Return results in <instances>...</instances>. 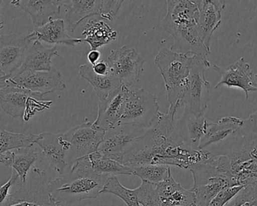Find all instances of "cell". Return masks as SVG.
I'll return each mask as SVG.
<instances>
[{
    "instance_id": "cell-4",
    "label": "cell",
    "mask_w": 257,
    "mask_h": 206,
    "mask_svg": "<svg viewBox=\"0 0 257 206\" xmlns=\"http://www.w3.org/2000/svg\"><path fill=\"white\" fill-rule=\"evenodd\" d=\"M189 170L193 176L191 191L195 194L197 206H209L221 190L237 185L225 155L212 154L208 159L192 165Z\"/></svg>"
},
{
    "instance_id": "cell-18",
    "label": "cell",
    "mask_w": 257,
    "mask_h": 206,
    "mask_svg": "<svg viewBox=\"0 0 257 206\" xmlns=\"http://www.w3.org/2000/svg\"><path fill=\"white\" fill-rule=\"evenodd\" d=\"M199 10V26L204 44L210 49L213 33L222 22V13L226 3L224 0H196Z\"/></svg>"
},
{
    "instance_id": "cell-31",
    "label": "cell",
    "mask_w": 257,
    "mask_h": 206,
    "mask_svg": "<svg viewBox=\"0 0 257 206\" xmlns=\"http://www.w3.org/2000/svg\"><path fill=\"white\" fill-rule=\"evenodd\" d=\"M38 151L34 147L15 150V160L13 168L17 171L22 183H26L28 171L38 159Z\"/></svg>"
},
{
    "instance_id": "cell-41",
    "label": "cell",
    "mask_w": 257,
    "mask_h": 206,
    "mask_svg": "<svg viewBox=\"0 0 257 206\" xmlns=\"http://www.w3.org/2000/svg\"><path fill=\"white\" fill-rule=\"evenodd\" d=\"M100 56H101V54L98 50H91L88 52L87 58L91 66H94L100 61Z\"/></svg>"
},
{
    "instance_id": "cell-19",
    "label": "cell",
    "mask_w": 257,
    "mask_h": 206,
    "mask_svg": "<svg viewBox=\"0 0 257 206\" xmlns=\"http://www.w3.org/2000/svg\"><path fill=\"white\" fill-rule=\"evenodd\" d=\"M10 4L29 15L35 28L49 23L53 16H59L64 7L63 0H13Z\"/></svg>"
},
{
    "instance_id": "cell-5",
    "label": "cell",
    "mask_w": 257,
    "mask_h": 206,
    "mask_svg": "<svg viewBox=\"0 0 257 206\" xmlns=\"http://www.w3.org/2000/svg\"><path fill=\"white\" fill-rule=\"evenodd\" d=\"M109 177L70 168L58 178L49 180L51 193L58 203L96 198L101 194Z\"/></svg>"
},
{
    "instance_id": "cell-20",
    "label": "cell",
    "mask_w": 257,
    "mask_h": 206,
    "mask_svg": "<svg viewBox=\"0 0 257 206\" xmlns=\"http://www.w3.org/2000/svg\"><path fill=\"white\" fill-rule=\"evenodd\" d=\"M70 168L91 171L99 175H133L132 169L118 161L103 156L98 151L75 161Z\"/></svg>"
},
{
    "instance_id": "cell-26",
    "label": "cell",
    "mask_w": 257,
    "mask_h": 206,
    "mask_svg": "<svg viewBox=\"0 0 257 206\" xmlns=\"http://www.w3.org/2000/svg\"><path fill=\"white\" fill-rule=\"evenodd\" d=\"M54 57H61L56 46L46 48L41 42L34 41L27 50L23 64L14 75L24 72L49 71L53 67L52 59Z\"/></svg>"
},
{
    "instance_id": "cell-27",
    "label": "cell",
    "mask_w": 257,
    "mask_h": 206,
    "mask_svg": "<svg viewBox=\"0 0 257 206\" xmlns=\"http://www.w3.org/2000/svg\"><path fill=\"white\" fill-rule=\"evenodd\" d=\"M82 35L85 37L84 42L91 46V50H97L99 48L116 40L118 32L100 16H93L85 21Z\"/></svg>"
},
{
    "instance_id": "cell-11",
    "label": "cell",
    "mask_w": 257,
    "mask_h": 206,
    "mask_svg": "<svg viewBox=\"0 0 257 206\" xmlns=\"http://www.w3.org/2000/svg\"><path fill=\"white\" fill-rule=\"evenodd\" d=\"M29 34H10L0 37V79L12 77L21 68L31 44Z\"/></svg>"
},
{
    "instance_id": "cell-32",
    "label": "cell",
    "mask_w": 257,
    "mask_h": 206,
    "mask_svg": "<svg viewBox=\"0 0 257 206\" xmlns=\"http://www.w3.org/2000/svg\"><path fill=\"white\" fill-rule=\"evenodd\" d=\"M132 174L140 177L142 181L157 185L168 178L171 168L168 165H144L131 168Z\"/></svg>"
},
{
    "instance_id": "cell-7",
    "label": "cell",
    "mask_w": 257,
    "mask_h": 206,
    "mask_svg": "<svg viewBox=\"0 0 257 206\" xmlns=\"http://www.w3.org/2000/svg\"><path fill=\"white\" fill-rule=\"evenodd\" d=\"M34 176L26 183L16 185L0 206H63L51 193L49 180L44 171L34 167Z\"/></svg>"
},
{
    "instance_id": "cell-23",
    "label": "cell",
    "mask_w": 257,
    "mask_h": 206,
    "mask_svg": "<svg viewBox=\"0 0 257 206\" xmlns=\"http://www.w3.org/2000/svg\"><path fill=\"white\" fill-rule=\"evenodd\" d=\"M67 9L65 24L67 31L73 33L78 26L93 16H101L103 1L100 0H63Z\"/></svg>"
},
{
    "instance_id": "cell-22",
    "label": "cell",
    "mask_w": 257,
    "mask_h": 206,
    "mask_svg": "<svg viewBox=\"0 0 257 206\" xmlns=\"http://www.w3.org/2000/svg\"><path fill=\"white\" fill-rule=\"evenodd\" d=\"M156 191L159 206H197L195 194L176 181L171 171L168 178L156 185Z\"/></svg>"
},
{
    "instance_id": "cell-40",
    "label": "cell",
    "mask_w": 257,
    "mask_h": 206,
    "mask_svg": "<svg viewBox=\"0 0 257 206\" xmlns=\"http://www.w3.org/2000/svg\"><path fill=\"white\" fill-rule=\"evenodd\" d=\"M15 160V150H9L0 153V162L5 166L13 168Z\"/></svg>"
},
{
    "instance_id": "cell-36",
    "label": "cell",
    "mask_w": 257,
    "mask_h": 206,
    "mask_svg": "<svg viewBox=\"0 0 257 206\" xmlns=\"http://www.w3.org/2000/svg\"><path fill=\"white\" fill-rule=\"evenodd\" d=\"M244 186H228L221 190L213 200L210 201L209 206H226L231 200L234 199L237 194L243 189Z\"/></svg>"
},
{
    "instance_id": "cell-38",
    "label": "cell",
    "mask_w": 257,
    "mask_h": 206,
    "mask_svg": "<svg viewBox=\"0 0 257 206\" xmlns=\"http://www.w3.org/2000/svg\"><path fill=\"white\" fill-rule=\"evenodd\" d=\"M21 182H22V180H21L20 177H19L17 171L13 170L10 180H9L5 184L3 185V186H1V188H0V198H1L0 202H3V201H5V200L7 199V197H8L9 195H10V193H11L13 188H14L16 185L21 183Z\"/></svg>"
},
{
    "instance_id": "cell-13",
    "label": "cell",
    "mask_w": 257,
    "mask_h": 206,
    "mask_svg": "<svg viewBox=\"0 0 257 206\" xmlns=\"http://www.w3.org/2000/svg\"><path fill=\"white\" fill-rule=\"evenodd\" d=\"M0 80L8 81L42 97L55 91H64L67 87L61 73L55 67L49 71L24 72Z\"/></svg>"
},
{
    "instance_id": "cell-6",
    "label": "cell",
    "mask_w": 257,
    "mask_h": 206,
    "mask_svg": "<svg viewBox=\"0 0 257 206\" xmlns=\"http://www.w3.org/2000/svg\"><path fill=\"white\" fill-rule=\"evenodd\" d=\"M166 88L169 109L178 111L187 85L192 64V56L163 48L155 58Z\"/></svg>"
},
{
    "instance_id": "cell-2",
    "label": "cell",
    "mask_w": 257,
    "mask_h": 206,
    "mask_svg": "<svg viewBox=\"0 0 257 206\" xmlns=\"http://www.w3.org/2000/svg\"><path fill=\"white\" fill-rule=\"evenodd\" d=\"M162 21L164 30L174 39L171 49L183 55L207 58L210 51L204 44L199 26V10L195 0H168Z\"/></svg>"
},
{
    "instance_id": "cell-37",
    "label": "cell",
    "mask_w": 257,
    "mask_h": 206,
    "mask_svg": "<svg viewBox=\"0 0 257 206\" xmlns=\"http://www.w3.org/2000/svg\"><path fill=\"white\" fill-rule=\"evenodd\" d=\"M124 1H117V0H109V1H103V7H102L101 16L100 18L105 20L112 22L115 19L116 15L119 12L121 6Z\"/></svg>"
},
{
    "instance_id": "cell-34",
    "label": "cell",
    "mask_w": 257,
    "mask_h": 206,
    "mask_svg": "<svg viewBox=\"0 0 257 206\" xmlns=\"http://www.w3.org/2000/svg\"><path fill=\"white\" fill-rule=\"evenodd\" d=\"M135 190L141 206H159L156 185L142 181Z\"/></svg>"
},
{
    "instance_id": "cell-21",
    "label": "cell",
    "mask_w": 257,
    "mask_h": 206,
    "mask_svg": "<svg viewBox=\"0 0 257 206\" xmlns=\"http://www.w3.org/2000/svg\"><path fill=\"white\" fill-rule=\"evenodd\" d=\"M34 93L7 80H0V106L14 118L24 117L28 100Z\"/></svg>"
},
{
    "instance_id": "cell-33",
    "label": "cell",
    "mask_w": 257,
    "mask_h": 206,
    "mask_svg": "<svg viewBox=\"0 0 257 206\" xmlns=\"http://www.w3.org/2000/svg\"><path fill=\"white\" fill-rule=\"evenodd\" d=\"M105 193H110L119 197L127 206H141L135 189H131L123 186L116 176H112L108 179L101 192V194Z\"/></svg>"
},
{
    "instance_id": "cell-25",
    "label": "cell",
    "mask_w": 257,
    "mask_h": 206,
    "mask_svg": "<svg viewBox=\"0 0 257 206\" xmlns=\"http://www.w3.org/2000/svg\"><path fill=\"white\" fill-rule=\"evenodd\" d=\"M31 43L45 42L49 44H64L75 46L84 42L81 38H72L67 33L65 22L63 19L51 21L41 28H35L29 34Z\"/></svg>"
},
{
    "instance_id": "cell-12",
    "label": "cell",
    "mask_w": 257,
    "mask_h": 206,
    "mask_svg": "<svg viewBox=\"0 0 257 206\" xmlns=\"http://www.w3.org/2000/svg\"><path fill=\"white\" fill-rule=\"evenodd\" d=\"M106 131L94 126L93 123H84L64 133V137L71 145L70 165L75 161L98 151Z\"/></svg>"
},
{
    "instance_id": "cell-8",
    "label": "cell",
    "mask_w": 257,
    "mask_h": 206,
    "mask_svg": "<svg viewBox=\"0 0 257 206\" xmlns=\"http://www.w3.org/2000/svg\"><path fill=\"white\" fill-rule=\"evenodd\" d=\"M210 66L211 64L206 57L192 56L190 74L182 100L183 112L196 116L204 115L211 88L210 82L206 79L205 72Z\"/></svg>"
},
{
    "instance_id": "cell-15",
    "label": "cell",
    "mask_w": 257,
    "mask_h": 206,
    "mask_svg": "<svg viewBox=\"0 0 257 206\" xmlns=\"http://www.w3.org/2000/svg\"><path fill=\"white\" fill-rule=\"evenodd\" d=\"M41 149L43 156L52 169L60 176L66 173L70 165V151L71 145L64 138V133L43 132L39 134L36 144Z\"/></svg>"
},
{
    "instance_id": "cell-35",
    "label": "cell",
    "mask_w": 257,
    "mask_h": 206,
    "mask_svg": "<svg viewBox=\"0 0 257 206\" xmlns=\"http://www.w3.org/2000/svg\"><path fill=\"white\" fill-rule=\"evenodd\" d=\"M226 206H257V189L245 186Z\"/></svg>"
},
{
    "instance_id": "cell-14",
    "label": "cell",
    "mask_w": 257,
    "mask_h": 206,
    "mask_svg": "<svg viewBox=\"0 0 257 206\" xmlns=\"http://www.w3.org/2000/svg\"><path fill=\"white\" fill-rule=\"evenodd\" d=\"M148 129L135 125H119L109 129L106 132L98 152L103 156L117 161L124 152L135 141L141 138Z\"/></svg>"
},
{
    "instance_id": "cell-39",
    "label": "cell",
    "mask_w": 257,
    "mask_h": 206,
    "mask_svg": "<svg viewBox=\"0 0 257 206\" xmlns=\"http://www.w3.org/2000/svg\"><path fill=\"white\" fill-rule=\"evenodd\" d=\"M92 69L94 73L98 75H103V76H106L112 73L110 67L106 61H99L95 65L92 66Z\"/></svg>"
},
{
    "instance_id": "cell-9",
    "label": "cell",
    "mask_w": 257,
    "mask_h": 206,
    "mask_svg": "<svg viewBox=\"0 0 257 206\" xmlns=\"http://www.w3.org/2000/svg\"><path fill=\"white\" fill-rule=\"evenodd\" d=\"M126 89L125 106L119 125L151 127L161 114L157 97L136 86H126Z\"/></svg>"
},
{
    "instance_id": "cell-17",
    "label": "cell",
    "mask_w": 257,
    "mask_h": 206,
    "mask_svg": "<svg viewBox=\"0 0 257 206\" xmlns=\"http://www.w3.org/2000/svg\"><path fill=\"white\" fill-rule=\"evenodd\" d=\"M127 89L122 85L120 89L104 100H99L98 112L94 125L108 131L119 126L125 106Z\"/></svg>"
},
{
    "instance_id": "cell-24",
    "label": "cell",
    "mask_w": 257,
    "mask_h": 206,
    "mask_svg": "<svg viewBox=\"0 0 257 206\" xmlns=\"http://www.w3.org/2000/svg\"><path fill=\"white\" fill-rule=\"evenodd\" d=\"M244 120L235 117H225L215 123L208 120L205 133L200 143L199 150H205L212 144H218L235 135Z\"/></svg>"
},
{
    "instance_id": "cell-16",
    "label": "cell",
    "mask_w": 257,
    "mask_h": 206,
    "mask_svg": "<svg viewBox=\"0 0 257 206\" xmlns=\"http://www.w3.org/2000/svg\"><path fill=\"white\" fill-rule=\"evenodd\" d=\"M212 69L220 76L215 89L221 85L240 88L244 92L246 100L249 98V93L257 92V82L253 71L244 58H240L225 69L216 64L212 65Z\"/></svg>"
},
{
    "instance_id": "cell-3",
    "label": "cell",
    "mask_w": 257,
    "mask_h": 206,
    "mask_svg": "<svg viewBox=\"0 0 257 206\" xmlns=\"http://www.w3.org/2000/svg\"><path fill=\"white\" fill-rule=\"evenodd\" d=\"M214 155H225L237 185L257 189V127L244 120L241 129L224 142Z\"/></svg>"
},
{
    "instance_id": "cell-28",
    "label": "cell",
    "mask_w": 257,
    "mask_h": 206,
    "mask_svg": "<svg viewBox=\"0 0 257 206\" xmlns=\"http://www.w3.org/2000/svg\"><path fill=\"white\" fill-rule=\"evenodd\" d=\"M79 73L92 86L99 100H106L122 87L119 79L112 73L106 76L97 74L93 70L92 66L88 64L79 66Z\"/></svg>"
},
{
    "instance_id": "cell-42",
    "label": "cell",
    "mask_w": 257,
    "mask_h": 206,
    "mask_svg": "<svg viewBox=\"0 0 257 206\" xmlns=\"http://www.w3.org/2000/svg\"><path fill=\"white\" fill-rule=\"evenodd\" d=\"M246 120L248 123L257 127V111L256 112L253 113V114H250Z\"/></svg>"
},
{
    "instance_id": "cell-10",
    "label": "cell",
    "mask_w": 257,
    "mask_h": 206,
    "mask_svg": "<svg viewBox=\"0 0 257 206\" xmlns=\"http://www.w3.org/2000/svg\"><path fill=\"white\" fill-rule=\"evenodd\" d=\"M106 62L122 85L135 86L141 79L145 63L144 58L135 49L123 46L112 50Z\"/></svg>"
},
{
    "instance_id": "cell-29",
    "label": "cell",
    "mask_w": 257,
    "mask_h": 206,
    "mask_svg": "<svg viewBox=\"0 0 257 206\" xmlns=\"http://www.w3.org/2000/svg\"><path fill=\"white\" fill-rule=\"evenodd\" d=\"M208 120L204 116H196L183 112L177 120V126L180 135L189 147L199 150L200 143L205 133Z\"/></svg>"
},
{
    "instance_id": "cell-1",
    "label": "cell",
    "mask_w": 257,
    "mask_h": 206,
    "mask_svg": "<svg viewBox=\"0 0 257 206\" xmlns=\"http://www.w3.org/2000/svg\"><path fill=\"white\" fill-rule=\"evenodd\" d=\"M177 111L169 109L161 113L154 124L135 141L118 162L133 168L144 165H174L189 169L191 166L207 160L210 150H195L186 144L177 126Z\"/></svg>"
},
{
    "instance_id": "cell-30",
    "label": "cell",
    "mask_w": 257,
    "mask_h": 206,
    "mask_svg": "<svg viewBox=\"0 0 257 206\" xmlns=\"http://www.w3.org/2000/svg\"><path fill=\"white\" fill-rule=\"evenodd\" d=\"M38 135L14 133L1 129L0 131V153L9 150H19L34 147Z\"/></svg>"
}]
</instances>
